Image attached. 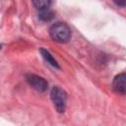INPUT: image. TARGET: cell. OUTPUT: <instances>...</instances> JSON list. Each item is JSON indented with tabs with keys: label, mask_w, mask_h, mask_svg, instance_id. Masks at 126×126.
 I'll list each match as a JSON object with an SVG mask.
<instances>
[{
	"label": "cell",
	"mask_w": 126,
	"mask_h": 126,
	"mask_svg": "<svg viewBox=\"0 0 126 126\" xmlns=\"http://www.w3.org/2000/svg\"><path fill=\"white\" fill-rule=\"evenodd\" d=\"M117 5H119V6H126V1H124V2H120V1H118V2H115Z\"/></svg>",
	"instance_id": "cell-8"
},
{
	"label": "cell",
	"mask_w": 126,
	"mask_h": 126,
	"mask_svg": "<svg viewBox=\"0 0 126 126\" xmlns=\"http://www.w3.org/2000/svg\"><path fill=\"white\" fill-rule=\"evenodd\" d=\"M26 80L31 87H32L34 90H36L38 92H44L47 89V82L43 78H41L37 75L28 74L26 76Z\"/></svg>",
	"instance_id": "cell-3"
},
{
	"label": "cell",
	"mask_w": 126,
	"mask_h": 126,
	"mask_svg": "<svg viewBox=\"0 0 126 126\" xmlns=\"http://www.w3.org/2000/svg\"><path fill=\"white\" fill-rule=\"evenodd\" d=\"M38 18L41 20V21H44V22H48L50 21L52 18H53V12L49 9H46V10H42V11H39V14H38Z\"/></svg>",
	"instance_id": "cell-7"
},
{
	"label": "cell",
	"mask_w": 126,
	"mask_h": 126,
	"mask_svg": "<svg viewBox=\"0 0 126 126\" xmlns=\"http://www.w3.org/2000/svg\"><path fill=\"white\" fill-rule=\"evenodd\" d=\"M32 4L37 10L42 11V10L49 9V6H50L51 2L47 1V0H36V1H32Z\"/></svg>",
	"instance_id": "cell-6"
},
{
	"label": "cell",
	"mask_w": 126,
	"mask_h": 126,
	"mask_svg": "<svg viewBox=\"0 0 126 126\" xmlns=\"http://www.w3.org/2000/svg\"><path fill=\"white\" fill-rule=\"evenodd\" d=\"M39 51H40V53H41V56L44 58V60H45L47 63H49L51 66H53V67H55V68H59V65H58L57 61L53 58V56L49 53V51H47V50H45V49H43V48H41Z\"/></svg>",
	"instance_id": "cell-5"
},
{
	"label": "cell",
	"mask_w": 126,
	"mask_h": 126,
	"mask_svg": "<svg viewBox=\"0 0 126 126\" xmlns=\"http://www.w3.org/2000/svg\"><path fill=\"white\" fill-rule=\"evenodd\" d=\"M50 96L56 110L58 112H64L66 108V101H67V95L65 91H63L59 87H54L50 92Z\"/></svg>",
	"instance_id": "cell-2"
},
{
	"label": "cell",
	"mask_w": 126,
	"mask_h": 126,
	"mask_svg": "<svg viewBox=\"0 0 126 126\" xmlns=\"http://www.w3.org/2000/svg\"><path fill=\"white\" fill-rule=\"evenodd\" d=\"M112 86L115 92L119 94H126V73H121L115 76Z\"/></svg>",
	"instance_id": "cell-4"
},
{
	"label": "cell",
	"mask_w": 126,
	"mask_h": 126,
	"mask_svg": "<svg viewBox=\"0 0 126 126\" xmlns=\"http://www.w3.org/2000/svg\"><path fill=\"white\" fill-rule=\"evenodd\" d=\"M50 36L58 42H66L71 37V31L69 27L63 23H56L49 29Z\"/></svg>",
	"instance_id": "cell-1"
}]
</instances>
